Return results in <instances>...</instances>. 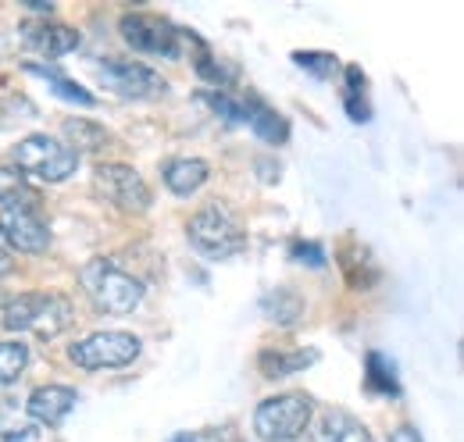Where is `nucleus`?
<instances>
[{
    "label": "nucleus",
    "mask_w": 464,
    "mask_h": 442,
    "mask_svg": "<svg viewBox=\"0 0 464 442\" xmlns=\"http://www.w3.org/2000/svg\"><path fill=\"white\" fill-rule=\"evenodd\" d=\"M82 285H86L90 300H93L104 314H129V311L143 300V285H140V278L125 275L121 268H115V264L104 261V257H97V261L86 264Z\"/></svg>",
    "instance_id": "nucleus-1"
},
{
    "label": "nucleus",
    "mask_w": 464,
    "mask_h": 442,
    "mask_svg": "<svg viewBox=\"0 0 464 442\" xmlns=\"http://www.w3.org/2000/svg\"><path fill=\"white\" fill-rule=\"evenodd\" d=\"M311 425V399L300 392L272 396L254 410V432L261 442H293Z\"/></svg>",
    "instance_id": "nucleus-2"
},
{
    "label": "nucleus",
    "mask_w": 464,
    "mask_h": 442,
    "mask_svg": "<svg viewBox=\"0 0 464 442\" xmlns=\"http://www.w3.org/2000/svg\"><path fill=\"white\" fill-rule=\"evenodd\" d=\"M189 239H193V246L200 254L218 257V261L222 257H236L246 246V235H243L239 221L232 218L226 207H218V204H211V207H204V211H197L189 218Z\"/></svg>",
    "instance_id": "nucleus-3"
},
{
    "label": "nucleus",
    "mask_w": 464,
    "mask_h": 442,
    "mask_svg": "<svg viewBox=\"0 0 464 442\" xmlns=\"http://www.w3.org/2000/svg\"><path fill=\"white\" fill-rule=\"evenodd\" d=\"M68 357L75 368H86V371L125 368L140 357V339L132 332H97V335H86L82 342H72Z\"/></svg>",
    "instance_id": "nucleus-4"
},
{
    "label": "nucleus",
    "mask_w": 464,
    "mask_h": 442,
    "mask_svg": "<svg viewBox=\"0 0 464 442\" xmlns=\"http://www.w3.org/2000/svg\"><path fill=\"white\" fill-rule=\"evenodd\" d=\"M14 161L22 168V175H36L44 182H64L75 165H79V154L72 147H64L51 136H25L18 147H14Z\"/></svg>",
    "instance_id": "nucleus-5"
},
{
    "label": "nucleus",
    "mask_w": 464,
    "mask_h": 442,
    "mask_svg": "<svg viewBox=\"0 0 464 442\" xmlns=\"http://www.w3.org/2000/svg\"><path fill=\"white\" fill-rule=\"evenodd\" d=\"M93 186L111 207L125 211V215H143L150 207V186L129 165H97Z\"/></svg>",
    "instance_id": "nucleus-6"
},
{
    "label": "nucleus",
    "mask_w": 464,
    "mask_h": 442,
    "mask_svg": "<svg viewBox=\"0 0 464 442\" xmlns=\"http://www.w3.org/2000/svg\"><path fill=\"white\" fill-rule=\"evenodd\" d=\"M121 36L132 51L140 54H165L179 57L182 51V33L175 29L172 22L158 18V14H147V11H136V14H125L121 18Z\"/></svg>",
    "instance_id": "nucleus-7"
},
{
    "label": "nucleus",
    "mask_w": 464,
    "mask_h": 442,
    "mask_svg": "<svg viewBox=\"0 0 464 442\" xmlns=\"http://www.w3.org/2000/svg\"><path fill=\"white\" fill-rule=\"evenodd\" d=\"M97 72L118 97H129V101H150V97H161L169 90V82L154 68L129 61V57H108L104 64H97Z\"/></svg>",
    "instance_id": "nucleus-8"
},
{
    "label": "nucleus",
    "mask_w": 464,
    "mask_h": 442,
    "mask_svg": "<svg viewBox=\"0 0 464 442\" xmlns=\"http://www.w3.org/2000/svg\"><path fill=\"white\" fill-rule=\"evenodd\" d=\"M0 239L7 250L40 254L51 246V228L36 218V211H0Z\"/></svg>",
    "instance_id": "nucleus-9"
},
{
    "label": "nucleus",
    "mask_w": 464,
    "mask_h": 442,
    "mask_svg": "<svg viewBox=\"0 0 464 442\" xmlns=\"http://www.w3.org/2000/svg\"><path fill=\"white\" fill-rule=\"evenodd\" d=\"M75 389L68 386H40L33 396H29V403H25V410H29V418L33 421H40V425H47V428H54L61 425L72 410H75Z\"/></svg>",
    "instance_id": "nucleus-10"
},
{
    "label": "nucleus",
    "mask_w": 464,
    "mask_h": 442,
    "mask_svg": "<svg viewBox=\"0 0 464 442\" xmlns=\"http://www.w3.org/2000/svg\"><path fill=\"white\" fill-rule=\"evenodd\" d=\"M22 36H25L29 51H36V54H44V57L68 54V51L79 47V33L68 29V25H58V22H44V25H33V22H29V25L22 29Z\"/></svg>",
    "instance_id": "nucleus-11"
},
{
    "label": "nucleus",
    "mask_w": 464,
    "mask_h": 442,
    "mask_svg": "<svg viewBox=\"0 0 464 442\" xmlns=\"http://www.w3.org/2000/svg\"><path fill=\"white\" fill-rule=\"evenodd\" d=\"M314 442H375V439H372V432L357 418H350L347 410H329L318 421V428H314Z\"/></svg>",
    "instance_id": "nucleus-12"
},
{
    "label": "nucleus",
    "mask_w": 464,
    "mask_h": 442,
    "mask_svg": "<svg viewBox=\"0 0 464 442\" xmlns=\"http://www.w3.org/2000/svg\"><path fill=\"white\" fill-rule=\"evenodd\" d=\"M40 200V193L25 182V175L18 168L0 165V207L4 211H33Z\"/></svg>",
    "instance_id": "nucleus-13"
},
{
    "label": "nucleus",
    "mask_w": 464,
    "mask_h": 442,
    "mask_svg": "<svg viewBox=\"0 0 464 442\" xmlns=\"http://www.w3.org/2000/svg\"><path fill=\"white\" fill-rule=\"evenodd\" d=\"M208 165L200 161V158H179L172 165L165 168V186L172 189L175 197H189V193H197L204 182H208Z\"/></svg>",
    "instance_id": "nucleus-14"
},
{
    "label": "nucleus",
    "mask_w": 464,
    "mask_h": 442,
    "mask_svg": "<svg viewBox=\"0 0 464 442\" xmlns=\"http://www.w3.org/2000/svg\"><path fill=\"white\" fill-rule=\"evenodd\" d=\"M47 303V293H22L4 307V329L7 332H25L36 329V318Z\"/></svg>",
    "instance_id": "nucleus-15"
},
{
    "label": "nucleus",
    "mask_w": 464,
    "mask_h": 442,
    "mask_svg": "<svg viewBox=\"0 0 464 442\" xmlns=\"http://www.w3.org/2000/svg\"><path fill=\"white\" fill-rule=\"evenodd\" d=\"M318 360V353L314 350H293V353H286V350H268V353H261V375L265 379H283V375H293V371H304L307 364H314Z\"/></svg>",
    "instance_id": "nucleus-16"
},
{
    "label": "nucleus",
    "mask_w": 464,
    "mask_h": 442,
    "mask_svg": "<svg viewBox=\"0 0 464 442\" xmlns=\"http://www.w3.org/2000/svg\"><path fill=\"white\" fill-rule=\"evenodd\" d=\"M68 322H72V303L64 300V296H47V303H44V311H40V318H36V335H58L61 329H68Z\"/></svg>",
    "instance_id": "nucleus-17"
},
{
    "label": "nucleus",
    "mask_w": 464,
    "mask_h": 442,
    "mask_svg": "<svg viewBox=\"0 0 464 442\" xmlns=\"http://www.w3.org/2000/svg\"><path fill=\"white\" fill-rule=\"evenodd\" d=\"M64 136H68V139H72L79 150H101V147H108V143H111V136H108L101 125L82 121V118L64 121Z\"/></svg>",
    "instance_id": "nucleus-18"
},
{
    "label": "nucleus",
    "mask_w": 464,
    "mask_h": 442,
    "mask_svg": "<svg viewBox=\"0 0 464 442\" xmlns=\"http://www.w3.org/2000/svg\"><path fill=\"white\" fill-rule=\"evenodd\" d=\"M29 364V346L25 342H0V386L18 382Z\"/></svg>",
    "instance_id": "nucleus-19"
},
{
    "label": "nucleus",
    "mask_w": 464,
    "mask_h": 442,
    "mask_svg": "<svg viewBox=\"0 0 464 442\" xmlns=\"http://www.w3.org/2000/svg\"><path fill=\"white\" fill-rule=\"evenodd\" d=\"M29 72H36V75H44L51 86H54V93H61L64 101H75V104H82V108H93V97L86 93V90H79L72 79H64V75H58L54 68H40V64H29Z\"/></svg>",
    "instance_id": "nucleus-20"
},
{
    "label": "nucleus",
    "mask_w": 464,
    "mask_h": 442,
    "mask_svg": "<svg viewBox=\"0 0 464 442\" xmlns=\"http://www.w3.org/2000/svg\"><path fill=\"white\" fill-rule=\"evenodd\" d=\"M347 110L353 121H368V101H364V75L361 68H347Z\"/></svg>",
    "instance_id": "nucleus-21"
},
{
    "label": "nucleus",
    "mask_w": 464,
    "mask_h": 442,
    "mask_svg": "<svg viewBox=\"0 0 464 442\" xmlns=\"http://www.w3.org/2000/svg\"><path fill=\"white\" fill-rule=\"evenodd\" d=\"M368 386L379 389V392H397L393 382V368L379 357V353H368Z\"/></svg>",
    "instance_id": "nucleus-22"
},
{
    "label": "nucleus",
    "mask_w": 464,
    "mask_h": 442,
    "mask_svg": "<svg viewBox=\"0 0 464 442\" xmlns=\"http://www.w3.org/2000/svg\"><path fill=\"white\" fill-rule=\"evenodd\" d=\"M293 61H296L300 68H307V72L322 75V79H325V75H333V68H336V57L333 54H304V51H300V54H293Z\"/></svg>",
    "instance_id": "nucleus-23"
},
{
    "label": "nucleus",
    "mask_w": 464,
    "mask_h": 442,
    "mask_svg": "<svg viewBox=\"0 0 464 442\" xmlns=\"http://www.w3.org/2000/svg\"><path fill=\"white\" fill-rule=\"evenodd\" d=\"M36 439V428L22 425V421H11V418H0V442H33Z\"/></svg>",
    "instance_id": "nucleus-24"
},
{
    "label": "nucleus",
    "mask_w": 464,
    "mask_h": 442,
    "mask_svg": "<svg viewBox=\"0 0 464 442\" xmlns=\"http://www.w3.org/2000/svg\"><path fill=\"white\" fill-rule=\"evenodd\" d=\"M14 268V257H11V250L4 246V239H0V275H7Z\"/></svg>",
    "instance_id": "nucleus-25"
},
{
    "label": "nucleus",
    "mask_w": 464,
    "mask_h": 442,
    "mask_svg": "<svg viewBox=\"0 0 464 442\" xmlns=\"http://www.w3.org/2000/svg\"><path fill=\"white\" fill-rule=\"evenodd\" d=\"M390 442H421L418 439V432H414V428H397V432H393V436H390Z\"/></svg>",
    "instance_id": "nucleus-26"
},
{
    "label": "nucleus",
    "mask_w": 464,
    "mask_h": 442,
    "mask_svg": "<svg viewBox=\"0 0 464 442\" xmlns=\"http://www.w3.org/2000/svg\"><path fill=\"white\" fill-rule=\"evenodd\" d=\"M175 442H215L211 436H179Z\"/></svg>",
    "instance_id": "nucleus-27"
}]
</instances>
